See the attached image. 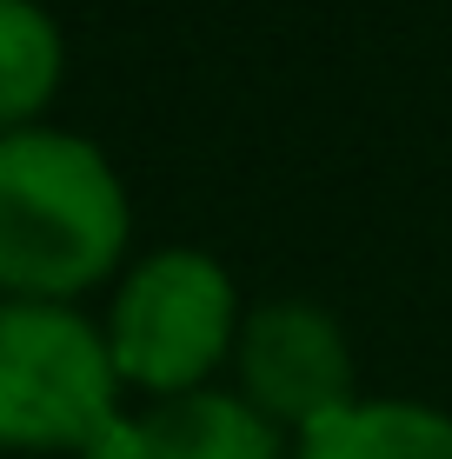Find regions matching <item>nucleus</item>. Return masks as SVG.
I'll return each mask as SVG.
<instances>
[{"label": "nucleus", "mask_w": 452, "mask_h": 459, "mask_svg": "<svg viewBox=\"0 0 452 459\" xmlns=\"http://www.w3.org/2000/svg\"><path fill=\"white\" fill-rule=\"evenodd\" d=\"M133 200L114 153L73 126L0 134V299H54L120 280Z\"/></svg>", "instance_id": "nucleus-1"}, {"label": "nucleus", "mask_w": 452, "mask_h": 459, "mask_svg": "<svg viewBox=\"0 0 452 459\" xmlns=\"http://www.w3.org/2000/svg\"><path fill=\"white\" fill-rule=\"evenodd\" d=\"M240 320L246 307L226 260H213L207 247H153L120 266L100 313V340L127 393L174 400L213 386V373L233 359Z\"/></svg>", "instance_id": "nucleus-2"}, {"label": "nucleus", "mask_w": 452, "mask_h": 459, "mask_svg": "<svg viewBox=\"0 0 452 459\" xmlns=\"http://www.w3.org/2000/svg\"><path fill=\"white\" fill-rule=\"evenodd\" d=\"M120 373L100 320L54 299H0V446L7 453H87L120 413Z\"/></svg>", "instance_id": "nucleus-3"}, {"label": "nucleus", "mask_w": 452, "mask_h": 459, "mask_svg": "<svg viewBox=\"0 0 452 459\" xmlns=\"http://www.w3.org/2000/svg\"><path fill=\"white\" fill-rule=\"evenodd\" d=\"M233 373H240V400L267 413L286 439L313 433L339 406L360 400V367H353V340L326 307L300 293H273L246 307L240 340H233Z\"/></svg>", "instance_id": "nucleus-4"}, {"label": "nucleus", "mask_w": 452, "mask_h": 459, "mask_svg": "<svg viewBox=\"0 0 452 459\" xmlns=\"http://www.w3.org/2000/svg\"><path fill=\"white\" fill-rule=\"evenodd\" d=\"M81 459H293V439L240 393L200 386L174 400H147L140 413L120 406L87 439Z\"/></svg>", "instance_id": "nucleus-5"}, {"label": "nucleus", "mask_w": 452, "mask_h": 459, "mask_svg": "<svg viewBox=\"0 0 452 459\" xmlns=\"http://www.w3.org/2000/svg\"><path fill=\"white\" fill-rule=\"evenodd\" d=\"M293 459H452V413L432 400H353L293 439Z\"/></svg>", "instance_id": "nucleus-6"}, {"label": "nucleus", "mask_w": 452, "mask_h": 459, "mask_svg": "<svg viewBox=\"0 0 452 459\" xmlns=\"http://www.w3.org/2000/svg\"><path fill=\"white\" fill-rule=\"evenodd\" d=\"M67 81V27L40 0H0V134L40 126Z\"/></svg>", "instance_id": "nucleus-7"}]
</instances>
